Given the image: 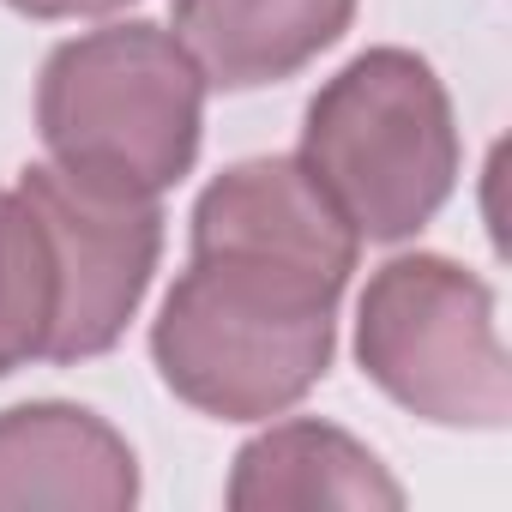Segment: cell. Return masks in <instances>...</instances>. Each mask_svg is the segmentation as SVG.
<instances>
[{
	"instance_id": "1",
	"label": "cell",
	"mask_w": 512,
	"mask_h": 512,
	"mask_svg": "<svg viewBox=\"0 0 512 512\" xmlns=\"http://www.w3.org/2000/svg\"><path fill=\"white\" fill-rule=\"evenodd\" d=\"M338 296V278L302 266L193 253L151 326L157 374L199 416L272 422L326 380L338 350Z\"/></svg>"
},
{
	"instance_id": "6",
	"label": "cell",
	"mask_w": 512,
	"mask_h": 512,
	"mask_svg": "<svg viewBox=\"0 0 512 512\" xmlns=\"http://www.w3.org/2000/svg\"><path fill=\"white\" fill-rule=\"evenodd\" d=\"M193 253H247L350 284L362 235L296 157L229 163L193 205Z\"/></svg>"
},
{
	"instance_id": "7",
	"label": "cell",
	"mask_w": 512,
	"mask_h": 512,
	"mask_svg": "<svg viewBox=\"0 0 512 512\" xmlns=\"http://www.w3.org/2000/svg\"><path fill=\"white\" fill-rule=\"evenodd\" d=\"M139 500L133 446L79 404L0 410V512H127Z\"/></svg>"
},
{
	"instance_id": "9",
	"label": "cell",
	"mask_w": 512,
	"mask_h": 512,
	"mask_svg": "<svg viewBox=\"0 0 512 512\" xmlns=\"http://www.w3.org/2000/svg\"><path fill=\"white\" fill-rule=\"evenodd\" d=\"M229 506L235 512H308V506L374 512V506H386L392 512V506H404V488L374 458V446H362L350 428L290 416L235 452Z\"/></svg>"
},
{
	"instance_id": "11",
	"label": "cell",
	"mask_w": 512,
	"mask_h": 512,
	"mask_svg": "<svg viewBox=\"0 0 512 512\" xmlns=\"http://www.w3.org/2000/svg\"><path fill=\"white\" fill-rule=\"evenodd\" d=\"M7 7H13V13H25V19L55 25V19H109V13L133 7V0H7Z\"/></svg>"
},
{
	"instance_id": "8",
	"label": "cell",
	"mask_w": 512,
	"mask_h": 512,
	"mask_svg": "<svg viewBox=\"0 0 512 512\" xmlns=\"http://www.w3.org/2000/svg\"><path fill=\"white\" fill-rule=\"evenodd\" d=\"M356 19V0H175V43L205 85L260 91L314 67Z\"/></svg>"
},
{
	"instance_id": "3",
	"label": "cell",
	"mask_w": 512,
	"mask_h": 512,
	"mask_svg": "<svg viewBox=\"0 0 512 512\" xmlns=\"http://www.w3.org/2000/svg\"><path fill=\"white\" fill-rule=\"evenodd\" d=\"M296 163L362 241H410L458 187V121L440 73L416 49H368L332 73Z\"/></svg>"
},
{
	"instance_id": "2",
	"label": "cell",
	"mask_w": 512,
	"mask_h": 512,
	"mask_svg": "<svg viewBox=\"0 0 512 512\" xmlns=\"http://www.w3.org/2000/svg\"><path fill=\"white\" fill-rule=\"evenodd\" d=\"M205 73L175 31L127 19L61 43L37 79V133L55 169L163 199L199 157Z\"/></svg>"
},
{
	"instance_id": "5",
	"label": "cell",
	"mask_w": 512,
	"mask_h": 512,
	"mask_svg": "<svg viewBox=\"0 0 512 512\" xmlns=\"http://www.w3.org/2000/svg\"><path fill=\"white\" fill-rule=\"evenodd\" d=\"M19 199L31 205L49 253V344L43 362H91L121 344L139 314L157 253H163V205L115 187H91L49 157L19 175Z\"/></svg>"
},
{
	"instance_id": "4",
	"label": "cell",
	"mask_w": 512,
	"mask_h": 512,
	"mask_svg": "<svg viewBox=\"0 0 512 512\" xmlns=\"http://www.w3.org/2000/svg\"><path fill=\"white\" fill-rule=\"evenodd\" d=\"M356 362L398 410L434 428L500 434L512 422V362L494 290L446 253H398L368 278Z\"/></svg>"
},
{
	"instance_id": "10",
	"label": "cell",
	"mask_w": 512,
	"mask_h": 512,
	"mask_svg": "<svg viewBox=\"0 0 512 512\" xmlns=\"http://www.w3.org/2000/svg\"><path fill=\"white\" fill-rule=\"evenodd\" d=\"M49 308H55V284H49L43 229L19 199V187H0V380L43 362Z\"/></svg>"
}]
</instances>
